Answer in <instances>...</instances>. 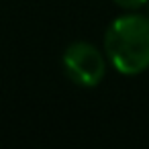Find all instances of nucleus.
Returning a JSON list of instances; mask_svg holds the SVG:
<instances>
[{
	"instance_id": "nucleus-1",
	"label": "nucleus",
	"mask_w": 149,
	"mask_h": 149,
	"mask_svg": "<svg viewBox=\"0 0 149 149\" xmlns=\"http://www.w3.org/2000/svg\"><path fill=\"white\" fill-rule=\"evenodd\" d=\"M104 51L123 76H139L149 70V17L131 13L114 19L104 33Z\"/></svg>"
},
{
	"instance_id": "nucleus-3",
	"label": "nucleus",
	"mask_w": 149,
	"mask_h": 149,
	"mask_svg": "<svg viewBox=\"0 0 149 149\" xmlns=\"http://www.w3.org/2000/svg\"><path fill=\"white\" fill-rule=\"evenodd\" d=\"M114 2L125 10H139L149 2V0H114Z\"/></svg>"
},
{
	"instance_id": "nucleus-2",
	"label": "nucleus",
	"mask_w": 149,
	"mask_h": 149,
	"mask_svg": "<svg viewBox=\"0 0 149 149\" xmlns=\"http://www.w3.org/2000/svg\"><path fill=\"white\" fill-rule=\"evenodd\" d=\"M61 65L65 76L82 88H96L106 76V59L100 49L88 41H74L65 47Z\"/></svg>"
},
{
	"instance_id": "nucleus-4",
	"label": "nucleus",
	"mask_w": 149,
	"mask_h": 149,
	"mask_svg": "<svg viewBox=\"0 0 149 149\" xmlns=\"http://www.w3.org/2000/svg\"><path fill=\"white\" fill-rule=\"evenodd\" d=\"M147 17H149V2H147Z\"/></svg>"
}]
</instances>
